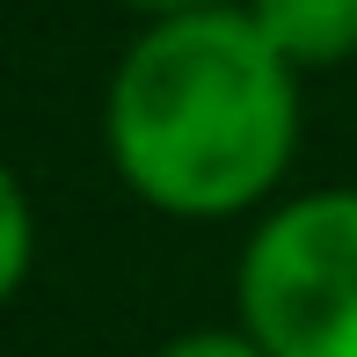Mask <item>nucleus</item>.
<instances>
[{
    "mask_svg": "<svg viewBox=\"0 0 357 357\" xmlns=\"http://www.w3.org/2000/svg\"><path fill=\"white\" fill-rule=\"evenodd\" d=\"M146 22H168V15H204V8H234V0H124Z\"/></svg>",
    "mask_w": 357,
    "mask_h": 357,
    "instance_id": "423d86ee",
    "label": "nucleus"
},
{
    "mask_svg": "<svg viewBox=\"0 0 357 357\" xmlns=\"http://www.w3.org/2000/svg\"><path fill=\"white\" fill-rule=\"evenodd\" d=\"M29 270H37V204L0 153V306L29 284Z\"/></svg>",
    "mask_w": 357,
    "mask_h": 357,
    "instance_id": "20e7f679",
    "label": "nucleus"
},
{
    "mask_svg": "<svg viewBox=\"0 0 357 357\" xmlns=\"http://www.w3.org/2000/svg\"><path fill=\"white\" fill-rule=\"evenodd\" d=\"M153 357H270V350L255 343L248 328H183V335H168Z\"/></svg>",
    "mask_w": 357,
    "mask_h": 357,
    "instance_id": "39448f33",
    "label": "nucleus"
},
{
    "mask_svg": "<svg viewBox=\"0 0 357 357\" xmlns=\"http://www.w3.org/2000/svg\"><path fill=\"white\" fill-rule=\"evenodd\" d=\"M234 328L270 357H357V190H299L248 226Z\"/></svg>",
    "mask_w": 357,
    "mask_h": 357,
    "instance_id": "f03ea898",
    "label": "nucleus"
},
{
    "mask_svg": "<svg viewBox=\"0 0 357 357\" xmlns=\"http://www.w3.org/2000/svg\"><path fill=\"white\" fill-rule=\"evenodd\" d=\"M102 146L160 219H263L299 153V73L241 0L146 22L102 88Z\"/></svg>",
    "mask_w": 357,
    "mask_h": 357,
    "instance_id": "f257e3e1",
    "label": "nucleus"
},
{
    "mask_svg": "<svg viewBox=\"0 0 357 357\" xmlns=\"http://www.w3.org/2000/svg\"><path fill=\"white\" fill-rule=\"evenodd\" d=\"M241 15L291 73H328L357 59V0H241Z\"/></svg>",
    "mask_w": 357,
    "mask_h": 357,
    "instance_id": "7ed1b4c3",
    "label": "nucleus"
}]
</instances>
